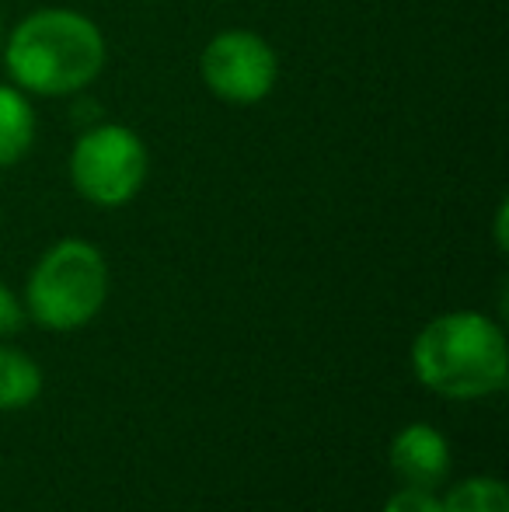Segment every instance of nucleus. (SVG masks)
<instances>
[{"instance_id": "2", "label": "nucleus", "mask_w": 509, "mask_h": 512, "mask_svg": "<svg viewBox=\"0 0 509 512\" xmlns=\"http://www.w3.org/2000/svg\"><path fill=\"white\" fill-rule=\"evenodd\" d=\"M415 377L447 398H485L506 387V338L489 317L457 310L429 321L412 345Z\"/></svg>"}, {"instance_id": "11", "label": "nucleus", "mask_w": 509, "mask_h": 512, "mask_svg": "<svg viewBox=\"0 0 509 512\" xmlns=\"http://www.w3.org/2000/svg\"><path fill=\"white\" fill-rule=\"evenodd\" d=\"M25 324V310H21L18 297L7 286H0V335H11Z\"/></svg>"}, {"instance_id": "9", "label": "nucleus", "mask_w": 509, "mask_h": 512, "mask_svg": "<svg viewBox=\"0 0 509 512\" xmlns=\"http://www.w3.org/2000/svg\"><path fill=\"white\" fill-rule=\"evenodd\" d=\"M443 512H509L506 485L496 478H468L440 502Z\"/></svg>"}, {"instance_id": "12", "label": "nucleus", "mask_w": 509, "mask_h": 512, "mask_svg": "<svg viewBox=\"0 0 509 512\" xmlns=\"http://www.w3.org/2000/svg\"><path fill=\"white\" fill-rule=\"evenodd\" d=\"M0 46H4V25H0Z\"/></svg>"}, {"instance_id": "1", "label": "nucleus", "mask_w": 509, "mask_h": 512, "mask_svg": "<svg viewBox=\"0 0 509 512\" xmlns=\"http://www.w3.org/2000/svg\"><path fill=\"white\" fill-rule=\"evenodd\" d=\"M7 74L28 95L63 98L88 88L105 67V39L91 18L46 7L21 21L7 39Z\"/></svg>"}, {"instance_id": "3", "label": "nucleus", "mask_w": 509, "mask_h": 512, "mask_svg": "<svg viewBox=\"0 0 509 512\" xmlns=\"http://www.w3.org/2000/svg\"><path fill=\"white\" fill-rule=\"evenodd\" d=\"M109 269L88 241H60L28 279V310L49 331H74L102 310Z\"/></svg>"}, {"instance_id": "8", "label": "nucleus", "mask_w": 509, "mask_h": 512, "mask_svg": "<svg viewBox=\"0 0 509 512\" xmlns=\"http://www.w3.org/2000/svg\"><path fill=\"white\" fill-rule=\"evenodd\" d=\"M42 391V373L28 356L18 349H4L0 345V408L14 411L25 408L39 398Z\"/></svg>"}, {"instance_id": "7", "label": "nucleus", "mask_w": 509, "mask_h": 512, "mask_svg": "<svg viewBox=\"0 0 509 512\" xmlns=\"http://www.w3.org/2000/svg\"><path fill=\"white\" fill-rule=\"evenodd\" d=\"M35 112L25 91L0 84V168H11L32 150Z\"/></svg>"}, {"instance_id": "6", "label": "nucleus", "mask_w": 509, "mask_h": 512, "mask_svg": "<svg viewBox=\"0 0 509 512\" xmlns=\"http://www.w3.org/2000/svg\"><path fill=\"white\" fill-rule=\"evenodd\" d=\"M391 464L408 485L415 488H436L447 478L450 467V446L433 425H408L391 443Z\"/></svg>"}, {"instance_id": "4", "label": "nucleus", "mask_w": 509, "mask_h": 512, "mask_svg": "<svg viewBox=\"0 0 509 512\" xmlns=\"http://www.w3.org/2000/svg\"><path fill=\"white\" fill-rule=\"evenodd\" d=\"M147 147L126 126L105 122L74 143L70 178L74 189L95 206H126L147 182Z\"/></svg>"}, {"instance_id": "5", "label": "nucleus", "mask_w": 509, "mask_h": 512, "mask_svg": "<svg viewBox=\"0 0 509 512\" xmlns=\"http://www.w3.org/2000/svg\"><path fill=\"white\" fill-rule=\"evenodd\" d=\"M206 88L231 105H255L272 95L279 81V60L262 35L248 28H227L213 35L199 60Z\"/></svg>"}, {"instance_id": "10", "label": "nucleus", "mask_w": 509, "mask_h": 512, "mask_svg": "<svg viewBox=\"0 0 509 512\" xmlns=\"http://www.w3.org/2000/svg\"><path fill=\"white\" fill-rule=\"evenodd\" d=\"M384 512H443V509H440V499H436L429 488L408 485L405 492H394L391 499H387Z\"/></svg>"}]
</instances>
